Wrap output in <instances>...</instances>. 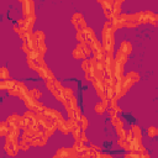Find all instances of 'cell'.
<instances>
[{
    "mask_svg": "<svg viewBox=\"0 0 158 158\" xmlns=\"http://www.w3.org/2000/svg\"><path fill=\"white\" fill-rule=\"evenodd\" d=\"M4 149H5V152L7 153V156L15 157V156L19 153V151H20V148H19V142H6L5 146H4Z\"/></svg>",
    "mask_w": 158,
    "mask_h": 158,
    "instance_id": "5",
    "label": "cell"
},
{
    "mask_svg": "<svg viewBox=\"0 0 158 158\" xmlns=\"http://www.w3.org/2000/svg\"><path fill=\"white\" fill-rule=\"evenodd\" d=\"M147 132H148V136H149V137H156V136L158 135V128L154 127V126H152V127L148 128Z\"/></svg>",
    "mask_w": 158,
    "mask_h": 158,
    "instance_id": "25",
    "label": "cell"
},
{
    "mask_svg": "<svg viewBox=\"0 0 158 158\" xmlns=\"http://www.w3.org/2000/svg\"><path fill=\"white\" fill-rule=\"evenodd\" d=\"M89 153H90V157L89 158H102L100 152H89Z\"/></svg>",
    "mask_w": 158,
    "mask_h": 158,
    "instance_id": "30",
    "label": "cell"
},
{
    "mask_svg": "<svg viewBox=\"0 0 158 158\" xmlns=\"http://www.w3.org/2000/svg\"><path fill=\"white\" fill-rule=\"evenodd\" d=\"M22 6V14H23V19L25 17H30L32 15H35V2L31 0L27 1H22L21 2Z\"/></svg>",
    "mask_w": 158,
    "mask_h": 158,
    "instance_id": "4",
    "label": "cell"
},
{
    "mask_svg": "<svg viewBox=\"0 0 158 158\" xmlns=\"http://www.w3.org/2000/svg\"><path fill=\"white\" fill-rule=\"evenodd\" d=\"M116 133H117L118 138H126V133H127V130H125L123 127H121V128H116Z\"/></svg>",
    "mask_w": 158,
    "mask_h": 158,
    "instance_id": "24",
    "label": "cell"
},
{
    "mask_svg": "<svg viewBox=\"0 0 158 158\" xmlns=\"http://www.w3.org/2000/svg\"><path fill=\"white\" fill-rule=\"evenodd\" d=\"M137 26H138V23H136V22H131V21L125 22V27H128V28H133V27H137Z\"/></svg>",
    "mask_w": 158,
    "mask_h": 158,
    "instance_id": "28",
    "label": "cell"
},
{
    "mask_svg": "<svg viewBox=\"0 0 158 158\" xmlns=\"http://www.w3.org/2000/svg\"><path fill=\"white\" fill-rule=\"evenodd\" d=\"M79 141L81 142V143H88V138H86V136H85V133H84V131H81L80 132V136H79Z\"/></svg>",
    "mask_w": 158,
    "mask_h": 158,
    "instance_id": "26",
    "label": "cell"
},
{
    "mask_svg": "<svg viewBox=\"0 0 158 158\" xmlns=\"http://www.w3.org/2000/svg\"><path fill=\"white\" fill-rule=\"evenodd\" d=\"M79 44L81 46V48H83V51H84V54H85V57H89V56L91 54L90 44H89V43H86V42H83V43H79Z\"/></svg>",
    "mask_w": 158,
    "mask_h": 158,
    "instance_id": "19",
    "label": "cell"
},
{
    "mask_svg": "<svg viewBox=\"0 0 158 158\" xmlns=\"http://www.w3.org/2000/svg\"><path fill=\"white\" fill-rule=\"evenodd\" d=\"M101 157H102V158H114V157H111L110 154H101Z\"/></svg>",
    "mask_w": 158,
    "mask_h": 158,
    "instance_id": "33",
    "label": "cell"
},
{
    "mask_svg": "<svg viewBox=\"0 0 158 158\" xmlns=\"http://www.w3.org/2000/svg\"><path fill=\"white\" fill-rule=\"evenodd\" d=\"M6 88H7L6 80H0V90H5Z\"/></svg>",
    "mask_w": 158,
    "mask_h": 158,
    "instance_id": "31",
    "label": "cell"
},
{
    "mask_svg": "<svg viewBox=\"0 0 158 158\" xmlns=\"http://www.w3.org/2000/svg\"><path fill=\"white\" fill-rule=\"evenodd\" d=\"M81 69H83L84 72H86V70L89 69V59H84V60H83V63H81Z\"/></svg>",
    "mask_w": 158,
    "mask_h": 158,
    "instance_id": "27",
    "label": "cell"
},
{
    "mask_svg": "<svg viewBox=\"0 0 158 158\" xmlns=\"http://www.w3.org/2000/svg\"><path fill=\"white\" fill-rule=\"evenodd\" d=\"M56 127H57L59 131H62L64 135H67V133L69 132V127H68V123H67V121H65L64 118H60V120H58V121L56 122Z\"/></svg>",
    "mask_w": 158,
    "mask_h": 158,
    "instance_id": "8",
    "label": "cell"
},
{
    "mask_svg": "<svg viewBox=\"0 0 158 158\" xmlns=\"http://www.w3.org/2000/svg\"><path fill=\"white\" fill-rule=\"evenodd\" d=\"M30 94H31V98H33V99H40L41 96H42V93L41 91H38L36 88H33V89H31L30 90Z\"/></svg>",
    "mask_w": 158,
    "mask_h": 158,
    "instance_id": "22",
    "label": "cell"
},
{
    "mask_svg": "<svg viewBox=\"0 0 158 158\" xmlns=\"http://www.w3.org/2000/svg\"><path fill=\"white\" fill-rule=\"evenodd\" d=\"M101 37H102V42H101V47L104 49V52L114 54V47H115V40H114V33L110 32L106 28H102L101 32Z\"/></svg>",
    "mask_w": 158,
    "mask_h": 158,
    "instance_id": "1",
    "label": "cell"
},
{
    "mask_svg": "<svg viewBox=\"0 0 158 158\" xmlns=\"http://www.w3.org/2000/svg\"><path fill=\"white\" fill-rule=\"evenodd\" d=\"M127 58H128V56H127V54L122 53L121 51H117V52H116V54H115L114 60H115V62H117V63H120V64H122V65H125V63L127 62Z\"/></svg>",
    "mask_w": 158,
    "mask_h": 158,
    "instance_id": "9",
    "label": "cell"
},
{
    "mask_svg": "<svg viewBox=\"0 0 158 158\" xmlns=\"http://www.w3.org/2000/svg\"><path fill=\"white\" fill-rule=\"evenodd\" d=\"M72 23L74 25V27H75V30L78 31V32H83L88 26H86V22H85V20H84V17L81 16V14H79V12H75L73 16H72Z\"/></svg>",
    "mask_w": 158,
    "mask_h": 158,
    "instance_id": "3",
    "label": "cell"
},
{
    "mask_svg": "<svg viewBox=\"0 0 158 158\" xmlns=\"http://www.w3.org/2000/svg\"><path fill=\"white\" fill-rule=\"evenodd\" d=\"M117 143H118V146H120L121 148H123V149H127V148H128V142H127L126 138H118V139H117Z\"/></svg>",
    "mask_w": 158,
    "mask_h": 158,
    "instance_id": "23",
    "label": "cell"
},
{
    "mask_svg": "<svg viewBox=\"0 0 158 158\" xmlns=\"http://www.w3.org/2000/svg\"><path fill=\"white\" fill-rule=\"evenodd\" d=\"M83 35H84V40H85V42L89 43V44H90L94 40H96L95 33H94V31H93L90 27H86V28L83 31Z\"/></svg>",
    "mask_w": 158,
    "mask_h": 158,
    "instance_id": "7",
    "label": "cell"
},
{
    "mask_svg": "<svg viewBox=\"0 0 158 158\" xmlns=\"http://www.w3.org/2000/svg\"><path fill=\"white\" fill-rule=\"evenodd\" d=\"M73 57H74L75 59H84V58H85L84 51H83V48H81L80 44H78V46L73 49Z\"/></svg>",
    "mask_w": 158,
    "mask_h": 158,
    "instance_id": "11",
    "label": "cell"
},
{
    "mask_svg": "<svg viewBox=\"0 0 158 158\" xmlns=\"http://www.w3.org/2000/svg\"><path fill=\"white\" fill-rule=\"evenodd\" d=\"M9 79H11L10 74H9V70L5 67L0 68V80H9Z\"/></svg>",
    "mask_w": 158,
    "mask_h": 158,
    "instance_id": "17",
    "label": "cell"
},
{
    "mask_svg": "<svg viewBox=\"0 0 158 158\" xmlns=\"http://www.w3.org/2000/svg\"><path fill=\"white\" fill-rule=\"evenodd\" d=\"M46 85L58 100H60L62 102L64 101L65 98H64V94H63V88H62V85L58 80H56V79L54 80H46Z\"/></svg>",
    "mask_w": 158,
    "mask_h": 158,
    "instance_id": "2",
    "label": "cell"
},
{
    "mask_svg": "<svg viewBox=\"0 0 158 158\" xmlns=\"http://www.w3.org/2000/svg\"><path fill=\"white\" fill-rule=\"evenodd\" d=\"M77 123H78V126H79V128L81 131H85L86 127L89 126V121H88V118L85 116H80V118H79V121Z\"/></svg>",
    "mask_w": 158,
    "mask_h": 158,
    "instance_id": "14",
    "label": "cell"
},
{
    "mask_svg": "<svg viewBox=\"0 0 158 158\" xmlns=\"http://www.w3.org/2000/svg\"><path fill=\"white\" fill-rule=\"evenodd\" d=\"M52 158H58V157H57V156H54V157H52Z\"/></svg>",
    "mask_w": 158,
    "mask_h": 158,
    "instance_id": "34",
    "label": "cell"
},
{
    "mask_svg": "<svg viewBox=\"0 0 158 158\" xmlns=\"http://www.w3.org/2000/svg\"><path fill=\"white\" fill-rule=\"evenodd\" d=\"M47 142V137L44 136V133L42 132H36L33 135V138H32V142H31V146H35V147H42L44 146Z\"/></svg>",
    "mask_w": 158,
    "mask_h": 158,
    "instance_id": "6",
    "label": "cell"
},
{
    "mask_svg": "<svg viewBox=\"0 0 158 158\" xmlns=\"http://www.w3.org/2000/svg\"><path fill=\"white\" fill-rule=\"evenodd\" d=\"M36 43H44V40H46V35L43 31H36L32 33Z\"/></svg>",
    "mask_w": 158,
    "mask_h": 158,
    "instance_id": "12",
    "label": "cell"
},
{
    "mask_svg": "<svg viewBox=\"0 0 158 158\" xmlns=\"http://www.w3.org/2000/svg\"><path fill=\"white\" fill-rule=\"evenodd\" d=\"M58 158H68V148H59L57 151V154H56Z\"/></svg>",
    "mask_w": 158,
    "mask_h": 158,
    "instance_id": "21",
    "label": "cell"
},
{
    "mask_svg": "<svg viewBox=\"0 0 158 158\" xmlns=\"http://www.w3.org/2000/svg\"><path fill=\"white\" fill-rule=\"evenodd\" d=\"M118 51H121L122 53H125V54H130L131 53V51H132V46H131V43L130 42H127V41H122L121 43H120V48H118Z\"/></svg>",
    "mask_w": 158,
    "mask_h": 158,
    "instance_id": "10",
    "label": "cell"
},
{
    "mask_svg": "<svg viewBox=\"0 0 158 158\" xmlns=\"http://www.w3.org/2000/svg\"><path fill=\"white\" fill-rule=\"evenodd\" d=\"M32 138H33V135H32V133H28V132H23V133H22V137H21V141H23L25 143H27L28 146H31Z\"/></svg>",
    "mask_w": 158,
    "mask_h": 158,
    "instance_id": "16",
    "label": "cell"
},
{
    "mask_svg": "<svg viewBox=\"0 0 158 158\" xmlns=\"http://www.w3.org/2000/svg\"><path fill=\"white\" fill-rule=\"evenodd\" d=\"M123 158H135V157H133V153H132V152H130V153H126Z\"/></svg>",
    "mask_w": 158,
    "mask_h": 158,
    "instance_id": "32",
    "label": "cell"
},
{
    "mask_svg": "<svg viewBox=\"0 0 158 158\" xmlns=\"http://www.w3.org/2000/svg\"><path fill=\"white\" fill-rule=\"evenodd\" d=\"M9 127H10V125H9L7 122H0V137L7 135Z\"/></svg>",
    "mask_w": 158,
    "mask_h": 158,
    "instance_id": "18",
    "label": "cell"
},
{
    "mask_svg": "<svg viewBox=\"0 0 158 158\" xmlns=\"http://www.w3.org/2000/svg\"><path fill=\"white\" fill-rule=\"evenodd\" d=\"M125 77H126L132 84H135V83H137V81L139 80V75H138V73H136V72H128Z\"/></svg>",
    "mask_w": 158,
    "mask_h": 158,
    "instance_id": "13",
    "label": "cell"
},
{
    "mask_svg": "<svg viewBox=\"0 0 158 158\" xmlns=\"http://www.w3.org/2000/svg\"><path fill=\"white\" fill-rule=\"evenodd\" d=\"M106 111V104L105 102H99V104H96L95 105V112H98V114H102V112H105Z\"/></svg>",
    "mask_w": 158,
    "mask_h": 158,
    "instance_id": "20",
    "label": "cell"
},
{
    "mask_svg": "<svg viewBox=\"0 0 158 158\" xmlns=\"http://www.w3.org/2000/svg\"><path fill=\"white\" fill-rule=\"evenodd\" d=\"M77 40L79 41V43H83V42H85V40H84V35H83V32H78V33H77Z\"/></svg>",
    "mask_w": 158,
    "mask_h": 158,
    "instance_id": "29",
    "label": "cell"
},
{
    "mask_svg": "<svg viewBox=\"0 0 158 158\" xmlns=\"http://www.w3.org/2000/svg\"><path fill=\"white\" fill-rule=\"evenodd\" d=\"M111 123H112L116 128H121V127H123V122H122V120H121L117 115H115V116L111 117Z\"/></svg>",
    "mask_w": 158,
    "mask_h": 158,
    "instance_id": "15",
    "label": "cell"
}]
</instances>
